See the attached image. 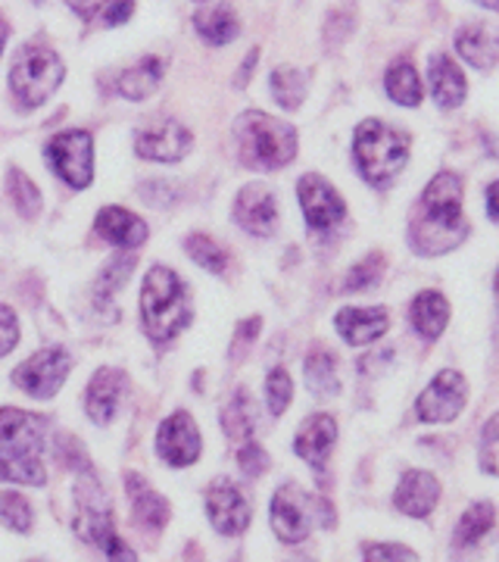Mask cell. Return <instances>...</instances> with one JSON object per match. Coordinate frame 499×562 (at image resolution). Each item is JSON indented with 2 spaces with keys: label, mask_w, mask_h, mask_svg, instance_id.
I'll return each instance as SVG.
<instances>
[{
  "label": "cell",
  "mask_w": 499,
  "mask_h": 562,
  "mask_svg": "<svg viewBox=\"0 0 499 562\" xmlns=\"http://www.w3.org/2000/svg\"><path fill=\"white\" fill-rule=\"evenodd\" d=\"M468 222L462 216V179L456 172H438L421 194L419 210L409 222V244L419 257L450 254L468 238Z\"/></svg>",
  "instance_id": "cell-1"
},
{
  "label": "cell",
  "mask_w": 499,
  "mask_h": 562,
  "mask_svg": "<svg viewBox=\"0 0 499 562\" xmlns=\"http://www.w3.org/2000/svg\"><path fill=\"white\" fill-rule=\"evenodd\" d=\"M140 322L154 344L172 341L191 322L184 281L169 266H154L140 284Z\"/></svg>",
  "instance_id": "cell-2"
},
{
  "label": "cell",
  "mask_w": 499,
  "mask_h": 562,
  "mask_svg": "<svg viewBox=\"0 0 499 562\" xmlns=\"http://www.w3.org/2000/svg\"><path fill=\"white\" fill-rule=\"evenodd\" d=\"M235 138L240 160L250 169H281L297 157V128L260 110L240 113Z\"/></svg>",
  "instance_id": "cell-3"
},
{
  "label": "cell",
  "mask_w": 499,
  "mask_h": 562,
  "mask_svg": "<svg viewBox=\"0 0 499 562\" xmlns=\"http://www.w3.org/2000/svg\"><path fill=\"white\" fill-rule=\"evenodd\" d=\"M353 157L368 184H387L409 160V138L381 120H365L353 138Z\"/></svg>",
  "instance_id": "cell-4"
},
{
  "label": "cell",
  "mask_w": 499,
  "mask_h": 562,
  "mask_svg": "<svg viewBox=\"0 0 499 562\" xmlns=\"http://www.w3.org/2000/svg\"><path fill=\"white\" fill-rule=\"evenodd\" d=\"M316 525H334V506L325 497H313L297 484H284L272 497V531L284 543H299L309 538Z\"/></svg>",
  "instance_id": "cell-5"
},
{
  "label": "cell",
  "mask_w": 499,
  "mask_h": 562,
  "mask_svg": "<svg viewBox=\"0 0 499 562\" xmlns=\"http://www.w3.org/2000/svg\"><path fill=\"white\" fill-rule=\"evenodd\" d=\"M63 76H66V66L50 47L25 44L16 54L13 69H10V88H13L20 106L32 110V106H41L60 88Z\"/></svg>",
  "instance_id": "cell-6"
},
{
  "label": "cell",
  "mask_w": 499,
  "mask_h": 562,
  "mask_svg": "<svg viewBox=\"0 0 499 562\" xmlns=\"http://www.w3.org/2000/svg\"><path fill=\"white\" fill-rule=\"evenodd\" d=\"M72 528L84 543L103 547V541L116 531V519H113V501L106 494V487L98 479V472L88 465L79 472L76 482V516H72Z\"/></svg>",
  "instance_id": "cell-7"
},
{
  "label": "cell",
  "mask_w": 499,
  "mask_h": 562,
  "mask_svg": "<svg viewBox=\"0 0 499 562\" xmlns=\"http://www.w3.org/2000/svg\"><path fill=\"white\" fill-rule=\"evenodd\" d=\"M72 372V357L63 347H47L13 369V384L35 401H50Z\"/></svg>",
  "instance_id": "cell-8"
},
{
  "label": "cell",
  "mask_w": 499,
  "mask_h": 562,
  "mask_svg": "<svg viewBox=\"0 0 499 562\" xmlns=\"http://www.w3.org/2000/svg\"><path fill=\"white\" fill-rule=\"evenodd\" d=\"M44 154L69 188H88L94 179V138L88 132H63Z\"/></svg>",
  "instance_id": "cell-9"
},
{
  "label": "cell",
  "mask_w": 499,
  "mask_h": 562,
  "mask_svg": "<svg viewBox=\"0 0 499 562\" xmlns=\"http://www.w3.org/2000/svg\"><path fill=\"white\" fill-rule=\"evenodd\" d=\"M465 403H468V382L456 369H443L421 391L416 413L421 422H453L465 409Z\"/></svg>",
  "instance_id": "cell-10"
},
{
  "label": "cell",
  "mask_w": 499,
  "mask_h": 562,
  "mask_svg": "<svg viewBox=\"0 0 499 562\" xmlns=\"http://www.w3.org/2000/svg\"><path fill=\"white\" fill-rule=\"evenodd\" d=\"M297 198L299 206H303V213H306L309 228L325 232V228L338 225V222L347 216V203H343V198L334 191V184L328 179H321V176H316V172H309V176L299 179Z\"/></svg>",
  "instance_id": "cell-11"
},
{
  "label": "cell",
  "mask_w": 499,
  "mask_h": 562,
  "mask_svg": "<svg viewBox=\"0 0 499 562\" xmlns=\"http://www.w3.org/2000/svg\"><path fill=\"white\" fill-rule=\"evenodd\" d=\"M206 516H209V522H213V528L219 535L231 538V535L247 531V525H250V503L240 494L238 484L228 482V479H219V482L209 484V491H206Z\"/></svg>",
  "instance_id": "cell-12"
},
{
  "label": "cell",
  "mask_w": 499,
  "mask_h": 562,
  "mask_svg": "<svg viewBox=\"0 0 499 562\" xmlns=\"http://www.w3.org/2000/svg\"><path fill=\"white\" fill-rule=\"evenodd\" d=\"M200 450H203L200 431L188 413H172L169 419L162 422L160 431H157V453H160L162 462L181 469V465L197 462Z\"/></svg>",
  "instance_id": "cell-13"
},
{
  "label": "cell",
  "mask_w": 499,
  "mask_h": 562,
  "mask_svg": "<svg viewBox=\"0 0 499 562\" xmlns=\"http://www.w3.org/2000/svg\"><path fill=\"white\" fill-rule=\"evenodd\" d=\"M191 147V132L175 120H157L147 128H140L135 150L144 160L157 162H179Z\"/></svg>",
  "instance_id": "cell-14"
},
{
  "label": "cell",
  "mask_w": 499,
  "mask_h": 562,
  "mask_svg": "<svg viewBox=\"0 0 499 562\" xmlns=\"http://www.w3.org/2000/svg\"><path fill=\"white\" fill-rule=\"evenodd\" d=\"M235 222L243 232L257 235V238H269L279 225V203L275 194L265 184H247L240 188L238 201H235Z\"/></svg>",
  "instance_id": "cell-15"
},
{
  "label": "cell",
  "mask_w": 499,
  "mask_h": 562,
  "mask_svg": "<svg viewBox=\"0 0 499 562\" xmlns=\"http://www.w3.org/2000/svg\"><path fill=\"white\" fill-rule=\"evenodd\" d=\"M440 501V484L431 472H421L412 469L399 479L397 494H394V506H397L402 516H412V519H424L434 513V506Z\"/></svg>",
  "instance_id": "cell-16"
},
{
  "label": "cell",
  "mask_w": 499,
  "mask_h": 562,
  "mask_svg": "<svg viewBox=\"0 0 499 562\" xmlns=\"http://www.w3.org/2000/svg\"><path fill=\"white\" fill-rule=\"evenodd\" d=\"M122 394H125V375L120 369H110V366L98 369V375L91 379L88 391H84V409H88L91 422L110 425L116 409H120Z\"/></svg>",
  "instance_id": "cell-17"
},
{
  "label": "cell",
  "mask_w": 499,
  "mask_h": 562,
  "mask_svg": "<svg viewBox=\"0 0 499 562\" xmlns=\"http://www.w3.org/2000/svg\"><path fill=\"white\" fill-rule=\"evenodd\" d=\"M44 428L47 422L41 416H32L16 406H3L0 409V447H16L25 453H38L44 450Z\"/></svg>",
  "instance_id": "cell-18"
},
{
  "label": "cell",
  "mask_w": 499,
  "mask_h": 562,
  "mask_svg": "<svg viewBox=\"0 0 499 562\" xmlns=\"http://www.w3.org/2000/svg\"><path fill=\"white\" fill-rule=\"evenodd\" d=\"M334 443H338V422L331 419L328 413H316V416H309V419L299 425L294 450L309 465L321 469L328 462V457H331Z\"/></svg>",
  "instance_id": "cell-19"
},
{
  "label": "cell",
  "mask_w": 499,
  "mask_h": 562,
  "mask_svg": "<svg viewBox=\"0 0 499 562\" xmlns=\"http://www.w3.org/2000/svg\"><path fill=\"white\" fill-rule=\"evenodd\" d=\"M94 232L103 241L122 247V250H135L147 241V222L138 220L135 213H128L125 206H103L98 213V222H94Z\"/></svg>",
  "instance_id": "cell-20"
},
{
  "label": "cell",
  "mask_w": 499,
  "mask_h": 562,
  "mask_svg": "<svg viewBox=\"0 0 499 562\" xmlns=\"http://www.w3.org/2000/svg\"><path fill=\"white\" fill-rule=\"evenodd\" d=\"M125 491H128V501H132V522L147 528V531H160L169 522V501L160 497L147 479H140L135 472L125 475Z\"/></svg>",
  "instance_id": "cell-21"
},
{
  "label": "cell",
  "mask_w": 499,
  "mask_h": 562,
  "mask_svg": "<svg viewBox=\"0 0 499 562\" xmlns=\"http://www.w3.org/2000/svg\"><path fill=\"white\" fill-rule=\"evenodd\" d=\"M334 328H338L343 341L353 344V347H362V344L378 341L381 335L390 328V316H387L384 306H372V310L347 306V310H340L338 313Z\"/></svg>",
  "instance_id": "cell-22"
},
{
  "label": "cell",
  "mask_w": 499,
  "mask_h": 562,
  "mask_svg": "<svg viewBox=\"0 0 499 562\" xmlns=\"http://www.w3.org/2000/svg\"><path fill=\"white\" fill-rule=\"evenodd\" d=\"M428 79H431V94L438 101L440 110H456L468 94L465 76L456 66V60H450L446 54H434L431 66H428Z\"/></svg>",
  "instance_id": "cell-23"
},
{
  "label": "cell",
  "mask_w": 499,
  "mask_h": 562,
  "mask_svg": "<svg viewBox=\"0 0 499 562\" xmlns=\"http://www.w3.org/2000/svg\"><path fill=\"white\" fill-rule=\"evenodd\" d=\"M456 50L465 63H472L478 69H490L499 63V32H494L484 22L462 25L456 32Z\"/></svg>",
  "instance_id": "cell-24"
},
{
  "label": "cell",
  "mask_w": 499,
  "mask_h": 562,
  "mask_svg": "<svg viewBox=\"0 0 499 562\" xmlns=\"http://www.w3.org/2000/svg\"><path fill=\"white\" fill-rule=\"evenodd\" d=\"M412 325L421 338L434 341L443 335V328L450 325V301L440 291H421L419 297L412 301Z\"/></svg>",
  "instance_id": "cell-25"
},
{
  "label": "cell",
  "mask_w": 499,
  "mask_h": 562,
  "mask_svg": "<svg viewBox=\"0 0 499 562\" xmlns=\"http://www.w3.org/2000/svg\"><path fill=\"white\" fill-rule=\"evenodd\" d=\"M0 482L41 487L47 482V472L41 465L38 453H25V450H16V447H0Z\"/></svg>",
  "instance_id": "cell-26"
},
{
  "label": "cell",
  "mask_w": 499,
  "mask_h": 562,
  "mask_svg": "<svg viewBox=\"0 0 499 562\" xmlns=\"http://www.w3.org/2000/svg\"><path fill=\"white\" fill-rule=\"evenodd\" d=\"M162 69H166V66H162L160 57H147V60H140L138 66L125 69L120 76V94L122 98H128V101H147V98L157 94V88H160Z\"/></svg>",
  "instance_id": "cell-27"
},
{
  "label": "cell",
  "mask_w": 499,
  "mask_h": 562,
  "mask_svg": "<svg viewBox=\"0 0 499 562\" xmlns=\"http://www.w3.org/2000/svg\"><path fill=\"white\" fill-rule=\"evenodd\" d=\"M222 428L225 435L235 443L253 441V428H257V406L250 401V394L240 387L235 391V397L228 401V406L222 409Z\"/></svg>",
  "instance_id": "cell-28"
},
{
  "label": "cell",
  "mask_w": 499,
  "mask_h": 562,
  "mask_svg": "<svg viewBox=\"0 0 499 562\" xmlns=\"http://www.w3.org/2000/svg\"><path fill=\"white\" fill-rule=\"evenodd\" d=\"M306 384L316 397H334L340 391V379H338V360L331 350L325 347H316L309 357H306Z\"/></svg>",
  "instance_id": "cell-29"
},
{
  "label": "cell",
  "mask_w": 499,
  "mask_h": 562,
  "mask_svg": "<svg viewBox=\"0 0 499 562\" xmlns=\"http://www.w3.org/2000/svg\"><path fill=\"white\" fill-rule=\"evenodd\" d=\"M384 88H387V98L399 103V106H419L421 94H424L419 72H416V66L409 60H397L387 69Z\"/></svg>",
  "instance_id": "cell-30"
},
{
  "label": "cell",
  "mask_w": 499,
  "mask_h": 562,
  "mask_svg": "<svg viewBox=\"0 0 499 562\" xmlns=\"http://www.w3.org/2000/svg\"><path fill=\"white\" fill-rule=\"evenodd\" d=\"M194 29L200 32V38L222 47L238 35V16L228 3H219L213 10H200L194 16Z\"/></svg>",
  "instance_id": "cell-31"
},
{
  "label": "cell",
  "mask_w": 499,
  "mask_h": 562,
  "mask_svg": "<svg viewBox=\"0 0 499 562\" xmlns=\"http://www.w3.org/2000/svg\"><path fill=\"white\" fill-rule=\"evenodd\" d=\"M272 94H275V101L284 110H297L299 103L306 101V88H309V76L306 72H299L294 66H281L272 72Z\"/></svg>",
  "instance_id": "cell-32"
},
{
  "label": "cell",
  "mask_w": 499,
  "mask_h": 562,
  "mask_svg": "<svg viewBox=\"0 0 499 562\" xmlns=\"http://www.w3.org/2000/svg\"><path fill=\"white\" fill-rule=\"evenodd\" d=\"M497 522V509H494V503H472L465 513H462L460 525H456V543L460 547H472V543H478L490 528Z\"/></svg>",
  "instance_id": "cell-33"
},
{
  "label": "cell",
  "mask_w": 499,
  "mask_h": 562,
  "mask_svg": "<svg viewBox=\"0 0 499 562\" xmlns=\"http://www.w3.org/2000/svg\"><path fill=\"white\" fill-rule=\"evenodd\" d=\"M132 272H135V254H132V250H125V254H120V257H113V260L103 266V272L98 276V281H94V297L103 303V301H110L113 294H120L122 284L128 281Z\"/></svg>",
  "instance_id": "cell-34"
},
{
  "label": "cell",
  "mask_w": 499,
  "mask_h": 562,
  "mask_svg": "<svg viewBox=\"0 0 499 562\" xmlns=\"http://www.w3.org/2000/svg\"><path fill=\"white\" fill-rule=\"evenodd\" d=\"M7 194H10L13 206L20 210L22 220H35L41 213L38 188H35V181L29 179L22 169H10L7 172Z\"/></svg>",
  "instance_id": "cell-35"
},
{
  "label": "cell",
  "mask_w": 499,
  "mask_h": 562,
  "mask_svg": "<svg viewBox=\"0 0 499 562\" xmlns=\"http://www.w3.org/2000/svg\"><path fill=\"white\" fill-rule=\"evenodd\" d=\"M184 250L191 254V260L197 262V266L209 269V272H216V276L228 269V254H225L213 238H206V235H188Z\"/></svg>",
  "instance_id": "cell-36"
},
{
  "label": "cell",
  "mask_w": 499,
  "mask_h": 562,
  "mask_svg": "<svg viewBox=\"0 0 499 562\" xmlns=\"http://www.w3.org/2000/svg\"><path fill=\"white\" fill-rule=\"evenodd\" d=\"M32 503L25 501L22 494H13V491H7V494H0V522L7 525V528H13V531H20V535H29L32 531Z\"/></svg>",
  "instance_id": "cell-37"
},
{
  "label": "cell",
  "mask_w": 499,
  "mask_h": 562,
  "mask_svg": "<svg viewBox=\"0 0 499 562\" xmlns=\"http://www.w3.org/2000/svg\"><path fill=\"white\" fill-rule=\"evenodd\" d=\"M384 254H368L365 260L356 262L350 272H347V279H343V291H368V288H375L384 276Z\"/></svg>",
  "instance_id": "cell-38"
},
{
  "label": "cell",
  "mask_w": 499,
  "mask_h": 562,
  "mask_svg": "<svg viewBox=\"0 0 499 562\" xmlns=\"http://www.w3.org/2000/svg\"><path fill=\"white\" fill-rule=\"evenodd\" d=\"M294 397V382L287 375V369H272L265 379V401H269V413L281 416L287 409V403Z\"/></svg>",
  "instance_id": "cell-39"
},
{
  "label": "cell",
  "mask_w": 499,
  "mask_h": 562,
  "mask_svg": "<svg viewBox=\"0 0 499 562\" xmlns=\"http://www.w3.org/2000/svg\"><path fill=\"white\" fill-rule=\"evenodd\" d=\"M478 460L487 475H497L499 479V413H494L487 419V425H484V431H480Z\"/></svg>",
  "instance_id": "cell-40"
},
{
  "label": "cell",
  "mask_w": 499,
  "mask_h": 562,
  "mask_svg": "<svg viewBox=\"0 0 499 562\" xmlns=\"http://www.w3.org/2000/svg\"><path fill=\"white\" fill-rule=\"evenodd\" d=\"M362 562H419V557L402 543H365Z\"/></svg>",
  "instance_id": "cell-41"
},
{
  "label": "cell",
  "mask_w": 499,
  "mask_h": 562,
  "mask_svg": "<svg viewBox=\"0 0 499 562\" xmlns=\"http://www.w3.org/2000/svg\"><path fill=\"white\" fill-rule=\"evenodd\" d=\"M238 469L247 475V479H260L262 472L269 469V453H265L257 441L240 443Z\"/></svg>",
  "instance_id": "cell-42"
},
{
  "label": "cell",
  "mask_w": 499,
  "mask_h": 562,
  "mask_svg": "<svg viewBox=\"0 0 499 562\" xmlns=\"http://www.w3.org/2000/svg\"><path fill=\"white\" fill-rule=\"evenodd\" d=\"M54 453H57V460H60L63 469H88L91 462H88V453H84V447H81L72 435H57V443H54Z\"/></svg>",
  "instance_id": "cell-43"
},
{
  "label": "cell",
  "mask_w": 499,
  "mask_h": 562,
  "mask_svg": "<svg viewBox=\"0 0 499 562\" xmlns=\"http://www.w3.org/2000/svg\"><path fill=\"white\" fill-rule=\"evenodd\" d=\"M20 344V322L10 306H0V357H7Z\"/></svg>",
  "instance_id": "cell-44"
},
{
  "label": "cell",
  "mask_w": 499,
  "mask_h": 562,
  "mask_svg": "<svg viewBox=\"0 0 499 562\" xmlns=\"http://www.w3.org/2000/svg\"><path fill=\"white\" fill-rule=\"evenodd\" d=\"M260 328H262L260 316H253V319L240 322L238 331H235V347H231V360H240V357H243V350H247L250 344L257 341Z\"/></svg>",
  "instance_id": "cell-45"
},
{
  "label": "cell",
  "mask_w": 499,
  "mask_h": 562,
  "mask_svg": "<svg viewBox=\"0 0 499 562\" xmlns=\"http://www.w3.org/2000/svg\"><path fill=\"white\" fill-rule=\"evenodd\" d=\"M103 550H106V557H110V562H138V557H135V550L128 547V543L122 541L120 535L113 531L106 541H103Z\"/></svg>",
  "instance_id": "cell-46"
},
{
  "label": "cell",
  "mask_w": 499,
  "mask_h": 562,
  "mask_svg": "<svg viewBox=\"0 0 499 562\" xmlns=\"http://www.w3.org/2000/svg\"><path fill=\"white\" fill-rule=\"evenodd\" d=\"M132 13H135V0H113V3H106L103 22L106 25H122V22L132 20Z\"/></svg>",
  "instance_id": "cell-47"
},
{
  "label": "cell",
  "mask_w": 499,
  "mask_h": 562,
  "mask_svg": "<svg viewBox=\"0 0 499 562\" xmlns=\"http://www.w3.org/2000/svg\"><path fill=\"white\" fill-rule=\"evenodd\" d=\"M103 3H106V0H66V7H69L72 13L84 16V20H88V16H94V13H98Z\"/></svg>",
  "instance_id": "cell-48"
},
{
  "label": "cell",
  "mask_w": 499,
  "mask_h": 562,
  "mask_svg": "<svg viewBox=\"0 0 499 562\" xmlns=\"http://www.w3.org/2000/svg\"><path fill=\"white\" fill-rule=\"evenodd\" d=\"M487 213H490V220L499 222V181L487 188Z\"/></svg>",
  "instance_id": "cell-49"
},
{
  "label": "cell",
  "mask_w": 499,
  "mask_h": 562,
  "mask_svg": "<svg viewBox=\"0 0 499 562\" xmlns=\"http://www.w3.org/2000/svg\"><path fill=\"white\" fill-rule=\"evenodd\" d=\"M257 57H260V50H250V54H247V60H243V72L238 76V85H247L250 72H253V66H257Z\"/></svg>",
  "instance_id": "cell-50"
},
{
  "label": "cell",
  "mask_w": 499,
  "mask_h": 562,
  "mask_svg": "<svg viewBox=\"0 0 499 562\" xmlns=\"http://www.w3.org/2000/svg\"><path fill=\"white\" fill-rule=\"evenodd\" d=\"M7 35H10V25L0 20V54H3V44H7Z\"/></svg>",
  "instance_id": "cell-51"
},
{
  "label": "cell",
  "mask_w": 499,
  "mask_h": 562,
  "mask_svg": "<svg viewBox=\"0 0 499 562\" xmlns=\"http://www.w3.org/2000/svg\"><path fill=\"white\" fill-rule=\"evenodd\" d=\"M480 7H490V10H499V0H478Z\"/></svg>",
  "instance_id": "cell-52"
},
{
  "label": "cell",
  "mask_w": 499,
  "mask_h": 562,
  "mask_svg": "<svg viewBox=\"0 0 499 562\" xmlns=\"http://www.w3.org/2000/svg\"><path fill=\"white\" fill-rule=\"evenodd\" d=\"M494 284H497V297H499V269H497V279H494Z\"/></svg>",
  "instance_id": "cell-53"
},
{
  "label": "cell",
  "mask_w": 499,
  "mask_h": 562,
  "mask_svg": "<svg viewBox=\"0 0 499 562\" xmlns=\"http://www.w3.org/2000/svg\"><path fill=\"white\" fill-rule=\"evenodd\" d=\"M287 562H313V560H287Z\"/></svg>",
  "instance_id": "cell-54"
},
{
  "label": "cell",
  "mask_w": 499,
  "mask_h": 562,
  "mask_svg": "<svg viewBox=\"0 0 499 562\" xmlns=\"http://www.w3.org/2000/svg\"><path fill=\"white\" fill-rule=\"evenodd\" d=\"M35 3H41V0H35Z\"/></svg>",
  "instance_id": "cell-55"
},
{
  "label": "cell",
  "mask_w": 499,
  "mask_h": 562,
  "mask_svg": "<svg viewBox=\"0 0 499 562\" xmlns=\"http://www.w3.org/2000/svg\"><path fill=\"white\" fill-rule=\"evenodd\" d=\"M197 3H200V0H197Z\"/></svg>",
  "instance_id": "cell-56"
}]
</instances>
